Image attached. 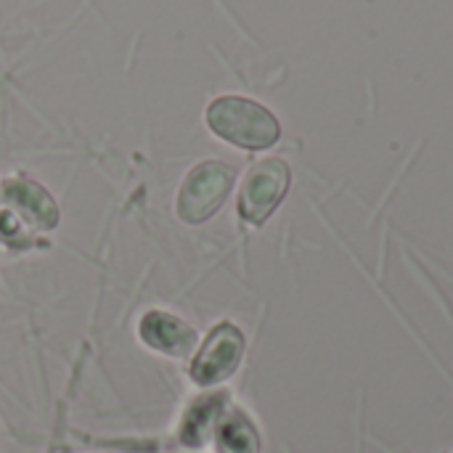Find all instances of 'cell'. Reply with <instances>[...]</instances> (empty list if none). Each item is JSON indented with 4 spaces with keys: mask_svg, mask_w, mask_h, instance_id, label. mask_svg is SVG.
<instances>
[{
    "mask_svg": "<svg viewBox=\"0 0 453 453\" xmlns=\"http://www.w3.org/2000/svg\"><path fill=\"white\" fill-rule=\"evenodd\" d=\"M207 125L210 130L247 151L271 149L279 135L281 125L279 119L257 101L244 96H220L207 106Z\"/></svg>",
    "mask_w": 453,
    "mask_h": 453,
    "instance_id": "obj_1",
    "label": "cell"
},
{
    "mask_svg": "<svg viewBox=\"0 0 453 453\" xmlns=\"http://www.w3.org/2000/svg\"><path fill=\"white\" fill-rule=\"evenodd\" d=\"M0 236L13 239L21 234V226L32 231H50L58 226L56 199L29 178H8L0 186Z\"/></svg>",
    "mask_w": 453,
    "mask_h": 453,
    "instance_id": "obj_2",
    "label": "cell"
},
{
    "mask_svg": "<svg viewBox=\"0 0 453 453\" xmlns=\"http://www.w3.org/2000/svg\"><path fill=\"white\" fill-rule=\"evenodd\" d=\"M234 180H236V173L231 165L218 162V159L199 162L186 175L178 191V218L191 226L210 220L228 199Z\"/></svg>",
    "mask_w": 453,
    "mask_h": 453,
    "instance_id": "obj_3",
    "label": "cell"
},
{
    "mask_svg": "<svg viewBox=\"0 0 453 453\" xmlns=\"http://www.w3.org/2000/svg\"><path fill=\"white\" fill-rule=\"evenodd\" d=\"M289 167L284 159H263L257 162L244 183H242V194H239V215L247 223H265L271 218V212L281 204V199L287 196L289 188Z\"/></svg>",
    "mask_w": 453,
    "mask_h": 453,
    "instance_id": "obj_4",
    "label": "cell"
},
{
    "mask_svg": "<svg viewBox=\"0 0 453 453\" xmlns=\"http://www.w3.org/2000/svg\"><path fill=\"white\" fill-rule=\"evenodd\" d=\"M242 356H244V334L234 324H218L191 364V380L199 388L220 385L239 369Z\"/></svg>",
    "mask_w": 453,
    "mask_h": 453,
    "instance_id": "obj_5",
    "label": "cell"
},
{
    "mask_svg": "<svg viewBox=\"0 0 453 453\" xmlns=\"http://www.w3.org/2000/svg\"><path fill=\"white\" fill-rule=\"evenodd\" d=\"M138 334L149 348H154L165 356H173V358L191 356L199 342L194 326H188L186 321H180L178 316H170L165 311H149L141 319Z\"/></svg>",
    "mask_w": 453,
    "mask_h": 453,
    "instance_id": "obj_6",
    "label": "cell"
},
{
    "mask_svg": "<svg viewBox=\"0 0 453 453\" xmlns=\"http://www.w3.org/2000/svg\"><path fill=\"white\" fill-rule=\"evenodd\" d=\"M228 411V395L226 393H215V395H204L199 401L191 403V409L186 411L183 422H180V443L191 446V449H202L207 446V441L215 435L218 422L223 419V414Z\"/></svg>",
    "mask_w": 453,
    "mask_h": 453,
    "instance_id": "obj_7",
    "label": "cell"
},
{
    "mask_svg": "<svg viewBox=\"0 0 453 453\" xmlns=\"http://www.w3.org/2000/svg\"><path fill=\"white\" fill-rule=\"evenodd\" d=\"M215 443L220 453H260V435L250 417L239 409L223 414L215 430Z\"/></svg>",
    "mask_w": 453,
    "mask_h": 453,
    "instance_id": "obj_8",
    "label": "cell"
}]
</instances>
